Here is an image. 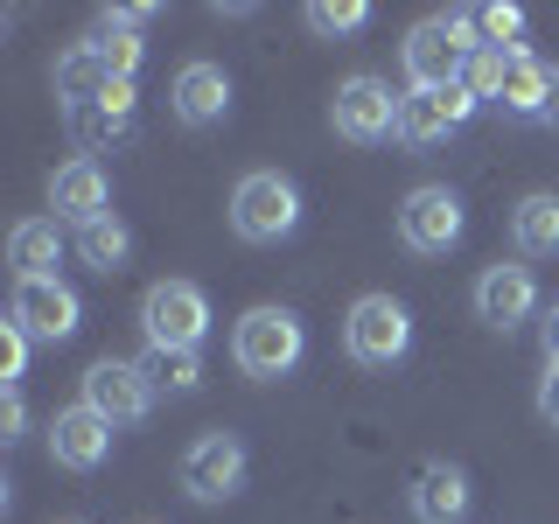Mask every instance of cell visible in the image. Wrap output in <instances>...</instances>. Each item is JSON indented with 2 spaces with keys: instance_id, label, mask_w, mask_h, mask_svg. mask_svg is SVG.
<instances>
[{
  "instance_id": "obj_24",
  "label": "cell",
  "mask_w": 559,
  "mask_h": 524,
  "mask_svg": "<svg viewBox=\"0 0 559 524\" xmlns=\"http://www.w3.org/2000/svg\"><path fill=\"white\" fill-rule=\"evenodd\" d=\"M92 49H98V63L112 70L119 84H133L140 57H147V43H140V35H127V28H92Z\"/></svg>"
},
{
  "instance_id": "obj_21",
  "label": "cell",
  "mask_w": 559,
  "mask_h": 524,
  "mask_svg": "<svg viewBox=\"0 0 559 524\" xmlns=\"http://www.w3.org/2000/svg\"><path fill=\"white\" fill-rule=\"evenodd\" d=\"M105 84H119V78L98 63L92 35H84V43H70L63 57H57V98H63V112H70V105H84V98H98Z\"/></svg>"
},
{
  "instance_id": "obj_18",
  "label": "cell",
  "mask_w": 559,
  "mask_h": 524,
  "mask_svg": "<svg viewBox=\"0 0 559 524\" xmlns=\"http://www.w3.org/2000/svg\"><path fill=\"white\" fill-rule=\"evenodd\" d=\"M57 259H63V224L57 217H22L8 231V266H14V279H57Z\"/></svg>"
},
{
  "instance_id": "obj_3",
  "label": "cell",
  "mask_w": 559,
  "mask_h": 524,
  "mask_svg": "<svg viewBox=\"0 0 559 524\" xmlns=\"http://www.w3.org/2000/svg\"><path fill=\"white\" fill-rule=\"evenodd\" d=\"M231 231L245 245H280L301 231V189L287 182L280 168H252L231 189Z\"/></svg>"
},
{
  "instance_id": "obj_9",
  "label": "cell",
  "mask_w": 559,
  "mask_h": 524,
  "mask_svg": "<svg viewBox=\"0 0 559 524\" xmlns=\"http://www.w3.org/2000/svg\"><path fill=\"white\" fill-rule=\"evenodd\" d=\"M8 322L22 329L28 343H70V336L84 329V301L63 287V279H14Z\"/></svg>"
},
{
  "instance_id": "obj_4",
  "label": "cell",
  "mask_w": 559,
  "mask_h": 524,
  "mask_svg": "<svg viewBox=\"0 0 559 524\" xmlns=\"http://www.w3.org/2000/svg\"><path fill=\"white\" fill-rule=\"evenodd\" d=\"M140 329L154 349H203L210 336V294L197 279H154L140 294Z\"/></svg>"
},
{
  "instance_id": "obj_13",
  "label": "cell",
  "mask_w": 559,
  "mask_h": 524,
  "mask_svg": "<svg viewBox=\"0 0 559 524\" xmlns=\"http://www.w3.org/2000/svg\"><path fill=\"white\" fill-rule=\"evenodd\" d=\"M538 314V273L532 266H483L476 279V322H489L497 336H511V329H524Z\"/></svg>"
},
{
  "instance_id": "obj_10",
  "label": "cell",
  "mask_w": 559,
  "mask_h": 524,
  "mask_svg": "<svg viewBox=\"0 0 559 524\" xmlns=\"http://www.w3.org/2000/svg\"><path fill=\"white\" fill-rule=\"evenodd\" d=\"M70 140H78L84 154H105V147H127V140L140 133V92L133 84H105L98 98L70 105Z\"/></svg>"
},
{
  "instance_id": "obj_33",
  "label": "cell",
  "mask_w": 559,
  "mask_h": 524,
  "mask_svg": "<svg viewBox=\"0 0 559 524\" xmlns=\"http://www.w3.org/2000/svg\"><path fill=\"white\" fill-rule=\"evenodd\" d=\"M546 119L559 127V70H552V98H546Z\"/></svg>"
},
{
  "instance_id": "obj_29",
  "label": "cell",
  "mask_w": 559,
  "mask_h": 524,
  "mask_svg": "<svg viewBox=\"0 0 559 524\" xmlns=\"http://www.w3.org/2000/svg\"><path fill=\"white\" fill-rule=\"evenodd\" d=\"M154 14H162L154 0H127V8H105V14H98V28H127V35H133V28H147Z\"/></svg>"
},
{
  "instance_id": "obj_8",
  "label": "cell",
  "mask_w": 559,
  "mask_h": 524,
  "mask_svg": "<svg viewBox=\"0 0 559 524\" xmlns=\"http://www.w3.org/2000/svg\"><path fill=\"white\" fill-rule=\"evenodd\" d=\"M462 231H468V217H462V196H454L448 182L406 189V203H399V238H406V252L441 259V252L462 245Z\"/></svg>"
},
{
  "instance_id": "obj_20",
  "label": "cell",
  "mask_w": 559,
  "mask_h": 524,
  "mask_svg": "<svg viewBox=\"0 0 559 524\" xmlns=\"http://www.w3.org/2000/svg\"><path fill=\"white\" fill-rule=\"evenodd\" d=\"M511 245H518L524 259H552L559 252V196H552V189L518 196V210H511Z\"/></svg>"
},
{
  "instance_id": "obj_11",
  "label": "cell",
  "mask_w": 559,
  "mask_h": 524,
  "mask_svg": "<svg viewBox=\"0 0 559 524\" xmlns=\"http://www.w3.org/2000/svg\"><path fill=\"white\" fill-rule=\"evenodd\" d=\"M84 406L105 413L112 427H140V419L154 413V384H147V371H140V364H127V357H98L92 371H84Z\"/></svg>"
},
{
  "instance_id": "obj_22",
  "label": "cell",
  "mask_w": 559,
  "mask_h": 524,
  "mask_svg": "<svg viewBox=\"0 0 559 524\" xmlns=\"http://www.w3.org/2000/svg\"><path fill=\"white\" fill-rule=\"evenodd\" d=\"M78 259H84L92 273H119V266L133 259V231H127L119 217H98V224H84V231H78Z\"/></svg>"
},
{
  "instance_id": "obj_12",
  "label": "cell",
  "mask_w": 559,
  "mask_h": 524,
  "mask_svg": "<svg viewBox=\"0 0 559 524\" xmlns=\"http://www.w3.org/2000/svg\"><path fill=\"white\" fill-rule=\"evenodd\" d=\"M468 119H476V98H468V84H441V92H413L399 98V140L406 147H433V140L462 133Z\"/></svg>"
},
{
  "instance_id": "obj_7",
  "label": "cell",
  "mask_w": 559,
  "mask_h": 524,
  "mask_svg": "<svg viewBox=\"0 0 559 524\" xmlns=\"http://www.w3.org/2000/svg\"><path fill=\"white\" fill-rule=\"evenodd\" d=\"M245 468H252L245 441H238V433H224V427H210L182 454V497L189 503H231L238 489H245Z\"/></svg>"
},
{
  "instance_id": "obj_26",
  "label": "cell",
  "mask_w": 559,
  "mask_h": 524,
  "mask_svg": "<svg viewBox=\"0 0 559 524\" xmlns=\"http://www.w3.org/2000/svg\"><path fill=\"white\" fill-rule=\"evenodd\" d=\"M503 63H511V49H489V43L462 63V84H468V98H476V105L483 98H503Z\"/></svg>"
},
{
  "instance_id": "obj_6",
  "label": "cell",
  "mask_w": 559,
  "mask_h": 524,
  "mask_svg": "<svg viewBox=\"0 0 559 524\" xmlns=\"http://www.w3.org/2000/svg\"><path fill=\"white\" fill-rule=\"evenodd\" d=\"M399 98L384 78H371V70H357V78L336 84V98H329V127H336L349 147H378V140L399 133Z\"/></svg>"
},
{
  "instance_id": "obj_27",
  "label": "cell",
  "mask_w": 559,
  "mask_h": 524,
  "mask_svg": "<svg viewBox=\"0 0 559 524\" xmlns=\"http://www.w3.org/2000/svg\"><path fill=\"white\" fill-rule=\"evenodd\" d=\"M476 35L489 49H524V8H511V0H489V8H476Z\"/></svg>"
},
{
  "instance_id": "obj_19",
  "label": "cell",
  "mask_w": 559,
  "mask_h": 524,
  "mask_svg": "<svg viewBox=\"0 0 559 524\" xmlns=\"http://www.w3.org/2000/svg\"><path fill=\"white\" fill-rule=\"evenodd\" d=\"M546 98H552V63H538L532 49H511V63H503V112L518 119H546Z\"/></svg>"
},
{
  "instance_id": "obj_1",
  "label": "cell",
  "mask_w": 559,
  "mask_h": 524,
  "mask_svg": "<svg viewBox=\"0 0 559 524\" xmlns=\"http://www.w3.org/2000/svg\"><path fill=\"white\" fill-rule=\"evenodd\" d=\"M476 8H454V14H427V22L406 28L399 43V63H406L413 92H441V84H462V63L476 57Z\"/></svg>"
},
{
  "instance_id": "obj_31",
  "label": "cell",
  "mask_w": 559,
  "mask_h": 524,
  "mask_svg": "<svg viewBox=\"0 0 559 524\" xmlns=\"http://www.w3.org/2000/svg\"><path fill=\"white\" fill-rule=\"evenodd\" d=\"M538 419L559 427V364H546V378H538Z\"/></svg>"
},
{
  "instance_id": "obj_15",
  "label": "cell",
  "mask_w": 559,
  "mask_h": 524,
  "mask_svg": "<svg viewBox=\"0 0 559 524\" xmlns=\"http://www.w3.org/2000/svg\"><path fill=\"white\" fill-rule=\"evenodd\" d=\"M105 454H112V419L92 413L84 398L49 419V462H57V468H78V476H92V468H105Z\"/></svg>"
},
{
  "instance_id": "obj_17",
  "label": "cell",
  "mask_w": 559,
  "mask_h": 524,
  "mask_svg": "<svg viewBox=\"0 0 559 524\" xmlns=\"http://www.w3.org/2000/svg\"><path fill=\"white\" fill-rule=\"evenodd\" d=\"M406 503L419 524H462L468 517V468L462 462H419Z\"/></svg>"
},
{
  "instance_id": "obj_16",
  "label": "cell",
  "mask_w": 559,
  "mask_h": 524,
  "mask_svg": "<svg viewBox=\"0 0 559 524\" xmlns=\"http://www.w3.org/2000/svg\"><path fill=\"white\" fill-rule=\"evenodd\" d=\"M168 112L182 119V127H217V119L231 112V70L210 63V57H189L168 84Z\"/></svg>"
},
{
  "instance_id": "obj_14",
  "label": "cell",
  "mask_w": 559,
  "mask_h": 524,
  "mask_svg": "<svg viewBox=\"0 0 559 524\" xmlns=\"http://www.w3.org/2000/svg\"><path fill=\"white\" fill-rule=\"evenodd\" d=\"M49 217L57 224H98L112 217V175H105L92 154H78V162H63L57 175H49Z\"/></svg>"
},
{
  "instance_id": "obj_28",
  "label": "cell",
  "mask_w": 559,
  "mask_h": 524,
  "mask_svg": "<svg viewBox=\"0 0 559 524\" xmlns=\"http://www.w3.org/2000/svg\"><path fill=\"white\" fill-rule=\"evenodd\" d=\"M22 378H28V336L14 322H0V384L22 392Z\"/></svg>"
},
{
  "instance_id": "obj_32",
  "label": "cell",
  "mask_w": 559,
  "mask_h": 524,
  "mask_svg": "<svg viewBox=\"0 0 559 524\" xmlns=\"http://www.w3.org/2000/svg\"><path fill=\"white\" fill-rule=\"evenodd\" d=\"M538 343H546V364H559V301L546 308V322H538Z\"/></svg>"
},
{
  "instance_id": "obj_2",
  "label": "cell",
  "mask_w": 559,
  "mask_h": 524,
  "mask_svg": "<svg viewBox=\"0 0 559 524\" xmlns=\"http://www.w3.org/2000/svg\"><path fill=\"white\" fill-rule=\"evenodd\" d=\"M301 357H308V322H301L294 308L259 301V308L238 314V329H231V364H238L245 378L273 384V378H287Z\"/></svg>"
},
{
  "instance_id": "obj_23",
  "label": "cell",
  "mask_w": 559,
  "mask_h": 524,
  "mask_svg": "<svg viewBox=\"0 0 559 524\" xmlns=\"http://www.w3.org/2000/svg\"><path fill=\"white\" fill-rule=\"evenodd\" d=\"M140 371H147L154 392H162V384H168V392H197V384H203V349H154L147 343Z\"/></svg>"
},
{
  "instance_id": "obj_30",
  "label": "cell",
  "mask_w": 559,
  "mask_h": 524,
  "mask_svg": "<svg viewBox=\"0 0 559 524\" xmlns=\"http://www.w3.org/2000/svg\"><path fill=\"white\" fill-rule=\"evenodd\" d=\"M22 427H28V406H22V392H8L0 398V441H22Z\"/></svg>"
},
{
  "instance_id": "obj_25",
  "label": "cell",
  "mask_w": 559,
  "mask_h": 524,
  "mask_svg": "<svg viewBox=\"0 0 559 524\" xmlns=\"http://www.w3.org/2000/svg\"><path fill=\"white\" fill-rule=\"evenodd\" d=\"M301 22H308L314 35H357L364 22H371V0H314Z\"/></svg>"
},
{
  "instance_id": "obj_5",
  "label": "cell",
  "mask_w": 559,
  "mask_h": 524,
  "mask_svg": "<svg viewBox=\"0 0 559 524\" xmlns=\"http://www.w3.org/2000/svg\"><path fill=\"white\" fill-rule=\"evenodd\" d=\"M343 349L364 364V371L399 364V357L413 349V314H406V301H392V294H364V301H349Z\"/></svg>"
}]
</instances>
